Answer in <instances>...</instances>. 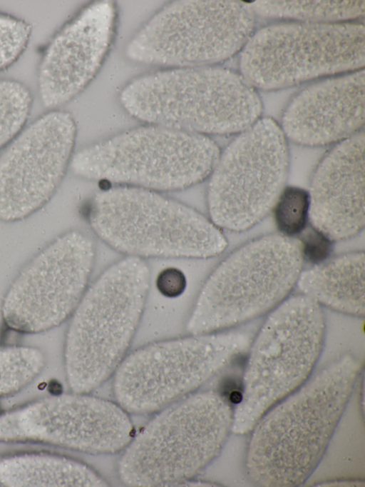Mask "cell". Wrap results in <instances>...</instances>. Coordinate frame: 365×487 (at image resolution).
Returning <instances> with one entry per match:
<instances>
[{
	"mask_svg": "<svg viewBox=\"0 0 365 487\" xmlns=\"http://www.w3.org/2000/svg\"><path fill=\"white\" fill-rule=\"evenodd\" d=\"M288 168L280 126L270 118L259 119L220 152L208 177L209 219L221 230L251 228L272 210Z\"/></svg>",
	"mask_w": 365,
	"mask_h": 487,
	"instance_id": "obj_12",
	"label": "cell"
},
{
	"mask_svg": "<svg viewBox=\"0 0 365 487\" xmlns=\"http://www.w3.org/2000/svg\"><path fill=\"white\" fill-rule=\"evenodd\" d=\"M310 200L309 191L295 186L283 188L272 207L279 234L295 237L307 227Z\"/></svg>",
	"mask_w": 365,
	"mask_h": 487,
	"instance_id": "obj_24",
	"label": "cell"
},
{
	"mask_svg": "<svg viewBox=\"0 0 365 487\" xmlns=\"http://www.w3.org/2000/svg\"><path fill=\"white\" fill-rule=\"evenodd\" d=\"M144 259L125 256L105 269L88 286L70 317L63 364L73 392L101 386L128 354L150 288Z\"/></svg>",
	"mask_w": 365,
	"mask_h": 487,
	"instance_id": "obj_2",
	"label": "cell"
},
{
	"mask_svg": "<svg viewBox=\"0 0 365 487\" xmlns=\"http://www.w3.org/2000/svg\"><path fill=\"white\" fill-rule=\"evenodd\" d=\"M155 286L163 296L176 298L185 291L186 277L184 273L177 268H166L158 273L155 280Z\"/></svg>",
	"mask_w": 365,
	"mask_h": 487,
	"instance_id": "obj_27",
	"label": "cell"
},
{
	"mask_svg": "<svg viewBox=\"0 0 365 487\" xmlns=\"http://www.w3.org/2000/svg\"><path fill=\"white\" fill-rule=\"evenodd\" d=\"M303 263L299 240L279 233L239 247L205 280L186 330L190 334L223 331L269 313L289 296Z\"/></svg>",
	"mask_w": 365,
	"mask_h": 487,
	"instance_id": "obj_7",
	"label": "cell"
},
{
	"mask_svg": "<svg viewBox=\"0 0 365 487\" xmlns=\"http://www.w3.org/2000/svg\"><path fill=\"white\" fill-rule=\"evenodd\" d=\"M252 338L229 328L140 347L113 373L116 403L128 413L157 412L195 392L248 349Z\"/></svg>",
	"mask_w": 365,
	"mask_h": 487,
	"instance_id": "obj_9",
	"label": "cell"
},
{
	"mask_svg": "<svg viewBox=\"0 0 365 487\" xmlns=\"http://www.w3.org/2000/svg\"><path fill=\"white\" fill-rule=\"evenodd\" d=\"M76 136L71 114L51 109L1 151V221L25 219L50 201L69 168Z\"/></svg>",
	"mask_w": 365,
	"mask_h": 487,
	"instance_id": "obj_15",
	"label": "cell"
},
{
	"mask_svg": "<svg viewBox=\"0 0 365 487\" xmlns=\"http://www.w3.org/2000/svg\"><path fill=\"white\" fill-rule=\"evenodd\" d=\"M255 13L240 1H178L155 14L133 36L126 55L174 68L209 66L242 49Z\"/></svg>",
	"mask_w": 365,
	"mask_h": 487,
	"instance_id": "obj_11",
	"label": "cell"
},
{
	"mask_svg": "<svg viewBox=\"0 0 365 487\" xmlns=\"http://www.w3.org/2000/svg\"><path fill=\"white\" fill-rule=\"evenodd\" d=\"M364 62L363 24L294 21L253 33L242 49L240 69L253 87L268 90L357 71Z\"/></svg>",
	"mask_w": 365,
	"mask_h": 487,
	"instance_id": "obj_10",
	"label": "cell"
},
{
	"mask_svg": "<svg viewBox=\"0 0 365 487\" xmlns=\"http://www.w3.org/2000/svg\"><path fill=\"white\" fill-rule=\"evenodd\" d=\"M324 333L321 306L302 293L289 296L269 312L248 348L233 431L252 430L267 410L309 378Z\"/></svg>",
	"mask_w": 365,
	"mask_h": 487,
	"instance_id": "obj_8",
	"label": "cell"
},
{
	"mask_svg": "<svg viewBox=\"0 0 365 487\" xmlns=\"http://www.w3.org/2000/svg\"><path fill=\"white\" fill-rule=\"evenodd\" d=\"M346 354L267 410L252 428L247 467L257 483H303L317 466L361 373Z\"/></svg>",
	"mask_w": 365,
	"mask_h": 487,
	"instance_id": "obj_1",
	"label": "cell"
},
{
	"mask_svg": "<svg viewBox=\"0 0 365 487\" xmlns=\"http://www.w3.org/2000/svg\"><path fill=\"white\" fill-rule=\"evenodd\" d=\"M87 220L95 234L125 256L208 258L222 253V230L191 206L160 192L113 186L91 199Z\"/></svg>",
	"mask_w": 365,
	"mask_h": 487,
	"instance_id": "obj_4",
	"label": "cell"
},
{
	"mask_svg": "<svg viewBox=\"0 0 365 487\" xmlns=\"http://www.w3.org/2000/svg\"><path fill=\"white\" fill-rule=\"evenodd\" d=\"M309 221L332 241L351 238L364 228V133L339 141L320 161L308 190Z\"/></svg>",
	"mask_w": 365,
	"mask_h": 487,
	"instance_id": "obj_17",
	"label": "cell"
},
{
	"mask_svg": "<svg viewBox=\"0 0 365 487\" xmlns=\"http://www.w3.org/2000/svg\"><path fill=\"white\" fill-rule=\"evenodd\" d=\"M301 239H298L302 246L303 259L315 264L327 260L333 242L324 234L314 229H304Z\"/></svg>",
	"mask_w": 365,
	"mask_h": 487,
	"instance_id": "obj_26",
	"label": "cell"
},
{
	"mask_svg": "<svg viewBox=\"0 0 365 487\" xmlns=\"http://www.w3.org/2000/svg\"><path fill=\"white\" fill-rule=\"evenodd\" d=\"M255 14L296 21L334 23L364 15V1H255Z\"/></svg>",
	"mask_w": 365,
	"mask_h": 487,
	"instance_id": "obj_21",
	"label": "cell"
},
{
	"mask_svg": "<svg viewBox=\"0 0 365 487\" xmlns=\"http://www.w3.org/2000/svg\"><path fill=\"white\" fill-rule=\"evenodd\" d=\"M115 19L113 2H95L52 37L37 71L39 96L46 107L56 109L63 105L91 81L110 49Z\"/></svg>",
	"mask_w": 365,
	"mask_h": 487,
	"instance_id": "obj_16",
	"label": "cell"
},
{
	"mask_svg": "<svg viewBox=\"0 0 365 487\" xmlns=\"http://www.w3.org/2000/svg\"><path fill=\"white\" fill-rule=\"evenodd\" d=\"M365 256L363 251L344 253L302 271L297 285L301 293L347 315L363 317Z\"/></svg>",
	"mask_w": 365,
	"mask_h": 487,
	"instance_id": "obj_19",
	"label": "cell"
},
{
	"mask_svg": "<svg viewBox=\"0 0 365 487\" xmlns=\"http://www.w3.org/2000/svg\"><path fill=\"white\" fill-rule=\"evenodd\" d=\"M32 103V94L24 84L0 80V151L25 127Z\"/></svg>",
	"mask_w": 365,
	"mask_h": 487,
	"instance_id": "obj_23",
	"label": "cell"
},
{
	"mask_svg": "<svg viewBox=\"0 0 365 487\" xmlns=\"http://www.w3.org/2000/svg\"><path fill=\"white\" fill-rule=\"evenodd\" d=\"M120 103L135 119L208 136L241 133L259 119L254 87L230 69L211 66L173 68L138 78Z\"/></svg>",
	"mask_w": 365,
	"mask_h": 487,
	"instance_id": "obj_3",
	"label": "cell"
},
{
	"mask_svg": "<svg viewBox=\"0 0 365 487\" xmlns=\"http://www.w3.org/2000/svg\"><path fill=\"white\" fill-rule=\"evenodd\" d=\"M364 70L327 79L299 91L286 107L281 129L286 138L307 146L343 141L364 124Z\"/></svg>",
	"mask_w": 365,
	"mask_h": 487,
	"instance_id": "obj_18",
	"label": "cell"
},
{
	"mask_svg": "<svg viewBox=\"0 0 365 487\" xmlns=\"http://www.w3.org/2000/svg\"><path fill=\"white\" fill-rule=\"evenodd\" d=\"M95 253L93 239L82 231L70 230L52 240L6 290L1 306L5 325L35 334L69 319L89 285Z\"/></svg>",
	"mask_w": 365,
	"mask_h": 487,
	"instance_id": "obj_13",
	"label": "cell"
},
{
	"mask_svg": "<svg viewBox=\"0 0 365 487\" xmlns=\"http://www.w3.org/2000/svg\"><path fill=\"white\" fill-rule=\"evenodd\" d=\"M123 450L121 482L130 486H176L220 453L232 430L230 401L214 391L192 393L157 411Z\"/></svg>",
	"mask_w": 365,
	"mask_h": 487,
	"instance_id": "obj_5",
	"label": "cell"
},
{
	"mask_svg": "<svg viewBox=\"0 0 365 487\" xmlns=\"http://www.w3.org/2000/svg\"><path fill=\"white\" fill-rule=\"evenodd\" d=\"M32 26L26 21L0 12V72L11 66L26 50Z\"/></svg>",
	"mask_w": 365,
	"mask_h": 487,
	"instance_id": "obj_25",
	"label": "cell"
},
{
	"mask_svg": "<svg viewBox=\"0 0 365 487\" xmlns=\"http://www.w3.org/2000/svg\"><path fill=\"white\" fill-rule=\"evenodd\" d=\"M107 481L73 458L43 451L0 454V487H100Z\"/></svg>",
	"mask_w": 365,
	"mask_h": 487,
	"instance_id": "obj_20",
	"label": "cell"
},
{
	"mask_svg": "<svg viewBox=\"0 0 365 487\" xmlns=\"http://www.w3.org/2000/svg\"><path fill=\"white\" fill-rule=\"evenodd\" d=\"M220 154L208 136L147 124L73 153L69 168L82 179L162 193L208 179Z\"/></svg>",
	"mask_w": 365,
	"mask_h": 487,
	"instance_id": "obj_6",
	"label": "cell"
},
{
	"mask_svg": "<svg viewBox=\"0 0 365 487\" xmlns=\"http://www.w3.org/2000/svg\"><path fill=\"white\" fill-rule=\"evenodd\" d=\"M134 436L118 403L71 392L41 397L0 413V443L41 444L91 454L122 451Z\"/></svg>",
	"mask_w": 365,
	"mask_h": 487,
	"instance_id": "obj_14",
	"label": "cell"
},
{
	"mask_svg": "<svg viewBox=\"0 0 365 487\" xmlns=\"http://www.w3.org/2000/svg\"><path fill=\"white\" fill-rule=\"evenodd\" d=\"M46 365L39 348L0 344V398L13 396L31 384Z\"/></svg>",
	"mask_w": 365,
	"mask_h": 487,
	"instance_id": "obj_22",
	"label": "cell"
}]
</instances>
